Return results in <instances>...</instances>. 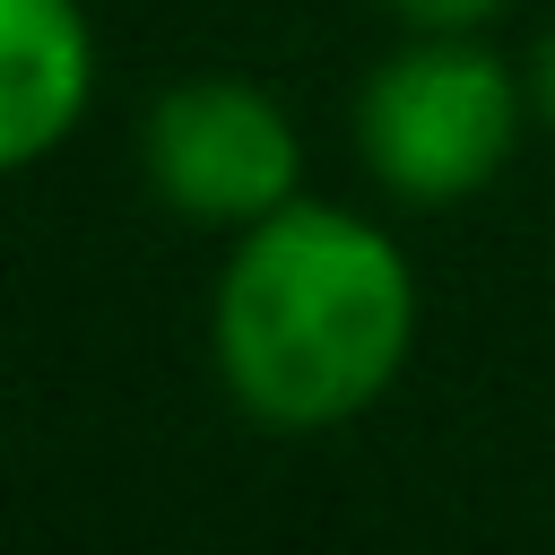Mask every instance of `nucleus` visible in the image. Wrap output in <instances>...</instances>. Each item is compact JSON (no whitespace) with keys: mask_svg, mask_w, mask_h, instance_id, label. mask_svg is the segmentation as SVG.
<instances>
[{"mask_svg":"<svg viewBox=\"0 0 555 555\" xmlns=\"http://www.w3.org/2000/svg\"><path fill=\"white\" fill-rule=\"evenodd\" d=\"M425 330V286L408 243L347 208L295 191L260 225L225 234V269L208 286V364L225 399L286 442L338 434L373 416Z\"/></svg>","mask_w":555,"mask_h":555,"instance_id":"obj_1","label":"nucleus"},{"mask_svg":"<svg viewBox=\"0 0 555 555\" xmlns=\"http://www.w3.org/2000/svg\"><path fill=\"white\" fill-rule=\"evenodd\" d=\"M520 61L486 35H399L356 87V165L399 208H460L512 173L529 139Z\"/></svg>","mask_w":555,"mask_h":555,"instance_id":"obj_2","label":"nucleus"},{"mask_svg":"<svg viewBox=\"0 0 555 555\" xmlns=\"http://www.w3.org/2000/svg\"><path fill=\"white\" fill-rule=\"evenodd\" d=\"M139 173L182 225L243 234V225H260L269 208H286L304 191V130L260 78L191 69L147 104Z\"/></svg>","mask_w":555,"mask_h":555,"instance_id":"obj_3","label":"nucleus"},{"mask_svg":"<svg viewBox=\"0 0 555 555\" xmlns=\"http://www.w3.org/2000/svg\"><path fill=\"white\" fill-rule=\"evenodd\" d=\"M95 17L87 0H0V182L52 165L95 113Z\"/></svg>","mask_w":555,"mask_h":555,"instance_id":"obj_4","label":"nucleus"},{"mask_svg":"<svg viewBox=\"0 0 555 555\" xmlns=\"http://www.w3.org/2000/svg\"><path fill=\"white\" fill-rule=\"evenodd\" d=\"M399 35H486L512 0H373Z\"/></svg>","mask_w":555,"mask_h":555,"instance_id":"obj_5","label":"nucleus"},{"mask_svg":"<svg viewBox=\"0 0 555 555\" xmlns=\"http://www.w3.org/2000/svg\"><path fill=\"white\" fill-rule=\"evenodd\" d=\"M520 87H529V121L555 139V26L529 43V61H520Z\"/></svg>","mask_w":555,"mask_h":555,"instance_id":"obj_6","label":"nucleus"}]
</instances>
